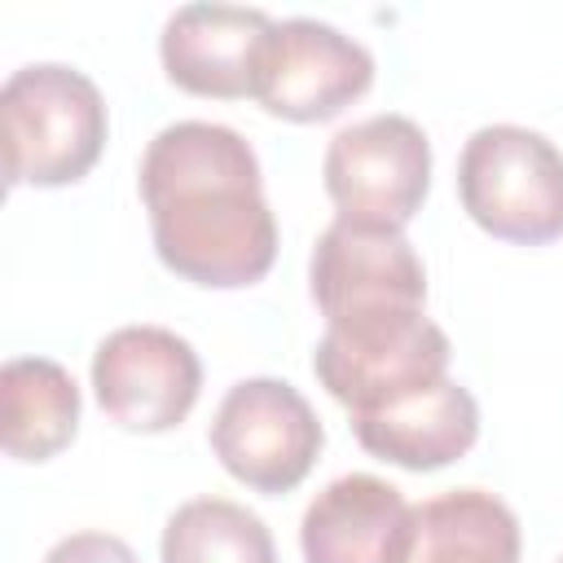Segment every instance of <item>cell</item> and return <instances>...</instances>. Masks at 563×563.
Instances as JSON below:
<instances>
[{"instance_id":"cell-1","label":"cell","mask_w":563,"mask_h":563,"mask_svg":"<svg viewBox=\"0 0 563 563\" xmlns=\"http://www.w3.org/2000/svg\"><path fill=\"white\" fill-rule=\"evenodd\" d=\"M141 198L163 268L207 290L255 286L277 260V220L251 141L229 123L180 119L141 154Z\"/></svg>"},{"instance_id":"cell-2","label":"cell","mask_w":563,"mask_h":563,"mask_svg":"<svg viewBox=\"0 0 563 563\" xmlns=\"http://www.w3.org/2000/svg\"><path fill=\"white\" fill-rule=\"evenodd\" d=\"M4 123V180L18 185H75L106 150V101L101 88L62 62H35L4 79L0 88Z\"/></svg>"},{"instance_id":"cell-3","label":"cell","mask_w":563,"mask_h":563,"mask_svg":"<svg viewBox=\"0 0 563 563\" xmlns=\"http://www.w3.org/2000/svg\"><path fill=\"white\" fill-rule=\"evenodd\" d=\"M449 334L422 308H374L325 325L312 374L347 413H374L449 378Z\"/></svg>"},{"instance_id":"cell-4","label":"cell","mask_w":563,"mask_h":563,"mask_svg":"<svg viewBox=\"0 0 563 563\" xmlns=\"http://www.w3.org/2000/svg\"><path fill=\"white\" fill-rule=\"evenodd\" d=\"M457 198L484 233L545 246L563 238V150L519 123L475 128L457 158Z\"/></svg>"},{"instance_id":"cell-5","label":"cell","mask_w":563,"mask_h":563,"mask_svg":"<svg viewBox=\"0 0 563 563\" xmlns=\"http://www.w3.org/2000/svg\"><path fill=\"white\" fill-rule=\"evenodd\" d=\"M325 431L299 387L286 378H242L211 418V453L251 493L282 497L308 479Z\"/></svg>"},{"instance_id":"cell-6","label":"cell","mask_w":563,"mask_h":563,"mask_svg":"<svg viewBox=\"0 0 563 563\" xmlns=\"http://www.w3.org/2000/svg\"><path fill=\"white\" fill-rule=\"evenodd\" d=\"M321 180L343 220L405 229L431 189V141L396 110L356 119L330 136Z\"/></svg>"},{"instance_id":"cell-7","label":"cell","mask_w":563,"mask_h":563,"mask_svg":"<svg viewBox=\"0 0 563 563\" xmlns=\"http://www.w3.org/2000/svg\"><path fill=\"white\" fill-rule=\"evenodd\" d=\"M374 84V53L317 18L268 26L255 62V101L290 123H325L361 101Z\"/></svg>"},{"instance_id":"cell-8","label":"cell","mask_w":563,"mask_h":563,"mask_svg":"<svg viewBox=\"0 0 563 563\" xmlns=\"http://www.w3.org/2000/svg\"><path fill=\"white\" fill-rule=\"evenodd\" d=\"M92 391L114 427L158 435L180 427L198 405L202 361L167 325H119L92 352Z\"/></svg>"},{"instance_id":"cell-9","label":"cell","mask_w":563,"mask_h":563,"mask_svg":"<svg viewBox=\"0 0 563 563\" xmlns=\"http://www.w3.org/2000/svg\"><path fill=\"white\" fill-rule=\"evenodd\" d=\"M312 299L330 321L374 312V308H422L427 303V268L405 238V229L334 220L308 264Z\"/></svg>"},{"instance_id":"cell-10","label":"cell","mask_w":563,"mask_h":563,"mask_svg":"<svg viewBox=\"0 0 563 563\" xmlns=\"http://www.w3.org/2000/svg\"><path fill=\"white\" fill-rule=\"evenodd\" d=\"M418 506L369 471L330 479L303 510V563H409Z\"/></svg>"},{"instance_id":"cell-11","label":"cell","mask_w":563,"mask_h":563,"mask_svg":"<svg viewBox=\"0 0 563 563\" xmlns=\"http://www.w3.org/2000/svg\"><path fill=\"white\" fill-rule=\"evenodd\" d=\"M273 18L242 4H180L158 35L163 70L194 97L238 101L255 92V62Z\"/></svg>"},{"instance_id":"cell-12","label":"cell","mask_w":563,"mask_h":563,"mask_svg":"<svg viewBox=\"0 0 563 563\" xmlns=\"http://www.w3.org/2000/svg\"><path fill=\"white\" fill-rule=\"evenodd\" d=\"M352 431L365 453L391 466L440 471L466 457L471 444L479 440V405L457 378H440L400 405L352 413Z\"/></svg>"},{"instance_id":"cell-13","label":"cell","mask_w":563,"mask_h":563,"mask_svg":"<svg viewBox=\"0 0 563 563\" xmlns=\"http://www.w3.org/2000/svg\"><path fill=\"white\" fill-rule=\"evenodd\" d=\"M0 422L9 457L48 462L79 431V383L48 356H13L0 369Z\"/></svg>"},{"instance_id":"cell-14","label":"cell","mask_w":563,"mask_h":563,"mask_svg":"<svg viewBox=\"0 0 563 563\" xmlns=\"http://www.w3.org/2000/svg\"><path fill=\"white\" fill-rule=\"evenodd\" d=\"M409 563H519V519L484 488H453L418 506Z\"/></svg>"},{"instance_id":"cell-15","label":"cell","mask_w":563,"mask_h":563,"mask_svg":"<svg viewBox=\"0 0 563 563\" xmlns=\"http://www.w3.org/2000/svg\"><path fill=\"white\" fill-rule=\"evenodd\" d=\"M163 563H277V545L268 523L229 501V497H194L172 510L163 541Z\"/></svg>"},{"instance_id":"cell-16","label":"cell","mask_w":563,"mask_h":563,"mask_svg":"<svg viewBox=\"0 0 563 563\" xmlns=\"http://www.w3.org/2000/svg\"><path fill=\"white\" fill-rule=\"evenodd\" d=\"M44 563H136V554L114 532H70L44 554Z\"/></svg>"},{"instance_id":"cell-17","label":"cell","mask_w":563,"mask_h":563,"mask_svg":"<svg viewBox=\"0 0 563 563\" xmlns=\"http://www.w3.org/2000/svg\"><path fill=\"white\" fill-rule=\"evenodd\" d=\"M559 563H563V559H559Z\"/></svg>"}]
</instances>
